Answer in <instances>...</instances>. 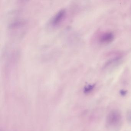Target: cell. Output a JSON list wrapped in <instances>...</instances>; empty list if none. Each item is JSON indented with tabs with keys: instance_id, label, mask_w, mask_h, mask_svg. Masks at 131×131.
Returning <instances> with one entry per match:
<instances>
[{
	"instance_id": "6da1fadb",
	"label": "cell",
	"mask_w": 131,
	"mask_h": 131,
	"mask_svg": "<svg viewBox=\"0 0 131 131\" xmlns=\"http://www.w3.org/2000/svg\"><path fill=\"white\" fill-rule=\"evenodd\" d=\"M122 116L118 110H113L109 113L107 117L106 122L110 126H114L118 125L121 122Z\"/></svg>"
},
{
	"instance_id": "7a4b0ae2",
	"label": "cell",
	"mask_w": 131,
	"mask_h": 131,
	"mask_svg": "<svg viewBox=\"0 0 131 131\" xmlns=\"http://www.w3.org/2000/svg\"><path fill=\"white\" fill-rule=\"evenodd\" d=\"M66 16V11L64 9L59 10L53 17L50 21V24L53 27L59 26L64 20Z\"/></svg>"
},
{
	"instance_id": "3957f363",
	"label": "cell",
	"mask_w": 131,
	"mask_h": 131,
	"mask_svg": "<svg viewBox=\"0 0 131 131\" xmlns=\"http://www.w3.org/2000/svg\"><path fill=\"white\" fill-rule=\"evenodd\" d=\"M114 39V34L111 32L103 34L99 38V41L102 43H108L112 42Z\"/></svg>"
},
{
	"instance_id": "277c9868",
	"label": "cell",
	"mask_w": 131,
	"mask_h": 131,
	"mask_svg": "<svg viewBox=\"0 0 131 131\" xmlns=\"http://www.w3.org/2000/svg\"><path fill=\"white\" fill-rule=\"evenodd\" d=\"M94 87V85H89L85 87L84 91L86 93H89L93 89Z\"/></svg>"
},
{
	"instance_id": "5b68a950",
	"label": "cell",
	"mask_w": 131,
	"mask_h": 131,
	"mask_svg": "<svg viewBox=\"0 0 131 131\" xmlns=\"http://www.w3.org/2000/svg\"><path fill=\"white\" fill-rule=\"evenodd\" d=\"M127 119L129 122L131 124V110L127 112Z\"/></svg>"
},
{
	"instance_id": "8992f818",
	"label": "cell",
	"mask_w": 131,
	"mask_h": 131,
	"mask_svg": "<svg viewBox=\"0 0 131 131\" xmlns=\"http://www.w3.org/2000/svg\"></svg>"
}]
</instances>
